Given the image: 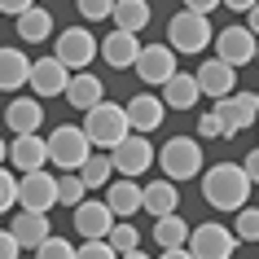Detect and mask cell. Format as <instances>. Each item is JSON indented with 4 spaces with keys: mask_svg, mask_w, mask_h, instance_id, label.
Returning <instances> with one entry per match:
<instances>
[{
    "mask_svg": "<svg viewBox=\"0 0 259 259\" xmlns=\"http://www.w3.org/2000/svg\"><path fill=\"white\" fill-rule=\"evenodd\" d=\"M250 176L242 171V163H215V167H206L202 171V198L215 211H242V206H250L246 198H250Z\"/></svg>",
    "mask_w": 259,
    "mask_h": 259,
    "instance_id": "6da1fadb",
    "label": "cell"
},
{
    "mask_svg": "<svg viewBox=\"0 0 259 259\" xmlns=\"http://www.w3.org/2000/svg\"><path fill=\"white\" fill-rule=\"evenodd\" d=\"M83 132H88V141H93V150H119L123 141L132 137L127 127V106H119V101H101L97 110H88L79 123Z\"/></svg>",
    "mask_w": 259,
    "mask_h": 259,
    "instance_id": "7a4b0ae2",
    "label": "cell"
},
{
    "mask_svg": "<svg viewBox=\"0 0 259 259\" xmlns=\"http://www.w3.org/2000/svg\"><path fill=\"white\" fill-rule=\"evenodd\" d=\"M93 158V141L79 123H57L49 132V163H57V171H83V163Z\"/></svg>",
    "mask_w": 259,
    "mask_h": 259,
    "instance_id": "3957f363",
    "label": "cell"
},
{
    "mask_svg": "<svg viewBox=\"0 0 259 259\" xmlns=\"http://www.w3.org/2000/svg\"><path fill=\"white\" fill-rule=\"evenodd\" d=\"M202 141L198 137H167L163 150H158V167H163L167 180H193L198 171H202Z\"/></svg>",
    "mask_w": 259,
    "mask_h": 259,
    "instance_id": "277c9868",
    "label": "cell"
},
{
    "mask_svg": "<svg viewBox=\"0 0 259 259\" xmlns=\"http://www.w3.org/2000/svg\"><path fill=\"white\" fill-rule=\"evenodd\" d=\"M167 44H171L176 53H185V57L202 53L206 44H215L211 18H202V14H189V9L171 14V18H167Z\"/></svg>",
    "mask_w": 259,
    "mask_h": 259,
    "instance_id": "5b68a950",
    "label": "cell"
},
{
    "mask_svg": "<svg viewBox=\"0 0 259 259\" xmlns=\"http://www.w3.org/2000/svg\"><path fill=\"white\" fill-rule=\"evenodd\" d=\"M53 57L70 70V75H79V70L93 66V57H101V40H97L88 27H66V31H57Z\"/></svg>",
    "mask_w": 259,
    "mask_h": 259,
    "instance_id": "8992f818",
    "label": "cell"
},
{
    "mask_svg": "<svg viewBox=\"0 0 259 259\" xmlns=\"http://www.w3.org/2000/svg\"><path fill=\"white\" fill-rule=\"evenodd\" d=\"M180 75V53L171 49V44H145L137 57V79L150 83V88H167V83Z\"/></svg>",
    "mask_w": 259,
    "mask_h": 259,
    "instance_id": "52a82bcc",
    "label": "cell"
},
{
    "mask_svg": "<svg viewBox=\"0 0 259 259\" xmlns=\"http://www.w3.org/2000/svg\"><path fill=\"white\" fill-rule=\"evenodd\" d=\"M255 53H259V40H255V31L246 27V22H229L224 31H215V57H220V62H229L233 70L250 66Z\"/></svg>",
    "mask_w": 259,
    "mask_h": 259,
    "instance_id": "ba28073f",
    "label": "cell"
},
{
    "mask_svg": "<svg viewBox=\"0 0 259 259\" xmlns=\"http://www.w3.org/2000/svg\"><path fill=\"white\" fill-rule=\"evenodd\" d=\"M110 163H114V176L137 180V176H145V171L158 163V150L150 145V137H137V132H132L119 150H110Z\"/></svg>",
    "mask_w": 259,
    "mask_h": 259,
    "instance_id": "9c48e42d",
    "label": "cell"
},
{
    "mask_svg": "<svg viewBox=\"0 0 259 259\" xmlns=\"http://www.w3.org/2000/svg\"><path fill=\"white\" fill-rule=\"evenodd\" d=\"M237 233L224 229V224H198V229L189 233V250L193 259H233V250H237Z\"/></svg>",
    "mask_w": 259,
    "mask_h": 259,
    "instance_id": "30bf717a",
    "label": "cell"
},
{
    "mask_svg": "<svg viewBox=\"0 0 259 259\" xmlns=\"http://www.w3.org/2000/svg\"><path fill=\"white\" fill-rule=\"evenodd\" d=\"M18 202H22V211L49 215L57 206V176L49 167H44V171H31V176H18Z\"/></svg>",
    "mask_w": 259,
    "mask_h": 259,
    "instance_id": "8fae6325",
    "label": "cell"
},
{
    "mask_svg": "<svg viewBox=\"0 0 259 259\" xmlns=\"http://www.w3.org/2000/svg\"><path fill=\"white\" fill-rule=\"evenodd\" d=\"M215 114L220 123H224V137H237V132H246V127H255L259 119V93H233L224 97V101H215Z\"/></svg>",
    "mask_w": 259,
    "mask_h": 259,
    "instance_id": "7c38bea8",
    "label": "cell"
},
{
    "mask_svg": "<svg viewBox=\"0 0 259 259\" xmlns=\"http://www.w3.org/2000/svg\"><path fill=\"white\" fill-rule=\"evenodd\" d=\"M114 224H119V220H114V211L106 206V198H88L83 206H75V233H79L83 242H106Z\"/></svg>",
    "mask_w": 259,
    "mask_h": 259,
    "instance_id": "4fadbf2b",
    "label": "cell"
},
{
    "mask_svg": "<svg viewBox=\"0 0 259 259\" xmlns=\"http://www.w3.org/2000/svg\"><path fill=\"white\" fill-rule=\"evenodd\" d=\"M27 88H31V97H40V101H44V97H57V93L66 97V88H70V70L62 66L53 53H49V57H35V66H31V83H27Z\"/></svg>",
    "mask_w": 259,
    "mask_h": 259,
    "instance_id": "5bb4252c",
    "label": "cell"
},
{
    "mask_svg": "<svg viewBox=\"0 0 259 259\" xmlns=\"http://www.w3.org/2000/svg\"><path fill=\"white\" fill-rule=\"evenodd\" d=\"M198 75V88H202V97H211V101H224V97L237 93V70L229 66V62H220V57H206L202 66L193 70Z\"/></svg>",
    "mask_w": 259,
    "mask_h": 259,
    "instance_id": "9a60e30c",
    "label": "cell"
},
{
    "mask_svg": "<svg viewBox=\"0 0 259 259\" xmlns=\"http://www.w3.org/2000/svg\"><path fill=\"white\" fill-rule=\"evenodd\" d=\"M5 127H9L14 137H40V127H44L40 97H14V101L5 106Z\"/></svg>",
    "mask_w": 259,
    "mask_h": 259,
    "instance_id": "2e32d148",
    "label": "cell"
},
{
    "mask_svg": "<svg viewBox=\"0 0 259 259\" xmlns=\"http://www.w3.org/2000/svg\"><path fill=\"white\" fill-rule=\"evenodd\" d=\"M44 163H49V137H14L9 141V167L18 176L44 171Z\"/></svg>",
    "mask_w": 259,
    "mask_h": 259,
    "instance_id": "e0dca14e",
    "label": "cell"
},
{
    "mask_svg": "<svg viewBox=\"0 0 259 259\" xmlns=\"http://www.w3.org/2000/svg\"><path fill=\"white\" fill-rule=\"evenodd\" d=\"M163 114H167V106H163V97H158V93H137L132 101H127V123H132L137 137L158 132V127H163Z\"/></svg>",
    "mask_w": 259,
    "mask_h": 259,
    "instance_id": "ac0fdd59",
    "label": "cell"
},
{
    "mask_svg": "<svg viewBox=\"0 0 259 259\" xmlns=\"http://www.w3.org/2000/svg\"><path fill=\"white\" fill-rule=\"evenodd\" d=\"M31 66H35V57H27L18 44L0 49V93L22 97V83H31Z\"/></svg>",
    "mask_w": 259,
    "mask_h": 259,
    "instance_id": "d6986e66",
    "label": "cell"
},
{
    "mask_svg": "<svg viewBox=\"0 0 259 259\" xmlns=\"http://www.w3.org/2000/svg\"><path fill=\"white\" fill-rule=\"evenodd\" d=\"M106 206L114 211V220H132L137 211H145V185L114 176V185L106 189Z\"/></svg>",
    "mask_w": 259,
    "mask_h": 259,
    "instance_id": "ffe728a7",
    "label": "cell"
},
{
    "mask_svg": "<svg viewBox=\"0 0 259 259\" xmlns=\"http://www.w3.org/2000/svg\"><path fill=\"white\" fill-rule=\"evenodd\" d=\"M141 49L145 44L137 40V35H127V31H110L106 40H101V62L106 66H114V70H137V57H141Z\"/></svg>",
    "mask_w": 259,
    "mask_h": 259,
    "instance_id": "44dd1931",
    "label": "cell"
},
{
    "mask_svg": "<svg viewBox=\"0 0 259 259\" xmlns=\"http://www.w3.org/2000/svg\"><path fill=\"white\" fill-rule=\"evenodd\" d=\"M9 229H14V237L22 242V250H40V246L53 237V224H49V215H40V211H18Z\"/></svg>",
    "mask_w": 259,
    "mask_h": 259,
    "instance_id": "7402d4cb",
    "label": "cell"
},
{
    "mask_svg": "<svg viewBox=\"0 0 259 259\" xmlns=\"http://www.w3.org/2000/svg\"><path fill=\"white\" fill-rule=\"evenodd\" d=\"M66 101H70V106H75V110H83V114H88V110H97V106H101V101H106V83L97 79L93 70H79V75H70Z\"/></svg>",
    "mask_w": 259,
    "mask_h": 259,
    "instance_id": "603a6c76",
    "label": "cell"
},
{
    "mask_svg": "<svg viewBox=\"0 0 259 259\" xmlns=\"http://www.w3.org/2000/svg\"><path fill=\"white\" fill-rule=\"evenodd\" d=\"M145 211H150L154 220H163V215H180V189H176V180L158 176L154 185H145Z\"/></svg>",
    "mask_w": 259,
    "mask_h": 259,
    "instance_id": "cb8c5ba5",
    "label": "cell"
},
{
    "mask_svg": "<svg viewBox=\"0 0 259 259\" xmlns=\"http://www.w3.org/2000/svg\"><path fill=\"white\" fill-rule=\"evenodd\" d=\"M189 233H193V224H185L180 215H163V220H154L150 237H154L158 250H185L189 246Z\"/></svg>",
    "mask_w": 259,
    "mask_h": 259,
    "instance_id": "d4e9b609",
    "label": "cell"
},
{
    "mask_svg": "<svg viewBox=\"0 0 259 259\" xmlns=\"http://www.w3.org/2000/svg\"><path fill=\"white\" fill-rule=\"evenodd\" d=\"M150 18H154V9H150V0H119L114 5V31H127V35H141V31L150 27Z\"/></svg>",
    "mask_w": 259,
    "mask_h": 259,
    "instance_id": "484cf974",
    "label": "cell"
},
{
    "mask_svg": "<svg viewBox=\"0 0 259 259\" xmlns=\"http://www.w3.org/2000/svg\"><path fill=\"white\" fill-rule=\"evenodd\" d=\"M198 97H202V88H198V75L180 70L176 79L163 88V106H167V110H193V106H198Z\"/></svg>",
    "mask_w": 259,
    "mask_h": 259,
    "instance_id": "4316f807",
    "label": "cell"
},
{
    "mask_svg": "<svg viewBox=\"0 0 259 259\" xmlns=\"http://www.w3.org/2000/svg\"><path fill=\"white\" fill-rule=\"evenodd\" d=\"M14 27H18V40L22 44H44L53 35V14H49L44 5H35V9H27V14L18 18Z\"/></svg>",
    "mask_w": 259,
    "mask_h": 259,
    "instance_id": "83f0119b",
    "label": "cell"
},
{
    "mask_svg": "<svg viewBox=\"0 0 259 259\" xmlns=\"http://www.w3.org/2000/svg\"><path fill=\"white\" fill-rule=\"evenodd\" d=\"M79 180L88 189H110V185H114V163H110V154H93V158L83 163Z\"/></svg>",
    "mask_w": 259,
    "mask_h": 259,
    "instance_id": "f1b7e54d",
    "label": "cell"
},
{
    "mask_svg": "<svg viewBox=\"0 0 259 259\" xmlns=\"http://www.w3.org/2000/svg\"><path fill=\"white\" fill-rule=\"evenodd\" d=\"M88 202V185L79 180V171H70V176H57V206H83Z\"/></svg>",
    "mask_w": 259,
    "mask_h": 259,
    "instance_id": "f546056e",
    "label": "cell"
},
{
    "mask_svg": "<svg viewBox=\"0 0 259 259\" xmlns=\"http://www.w3.org/2000/svg\"><path fill=\"white\" fill-rule=\"evenodd\" d=\"M119 255H132V250H141V229L132 224V220H119L114 229H110V237H106Z\"/></svg>",
    "mask_w": 259,
    "mask_h": 259,
    "instance_id": "4dcf8cb0",
    "label": "cell"
},
{
    "mask_svg": "<svg viewBox=\"0 0 259 259\" xmlns=\"http://www.w3.org/2000/svg\"><path fill=\"white\" fill-rule=\"evenodd\" d=\"M233 233H237V242H259V206H242L233 215Z\"/></svg>",
    "mask_w": 259,
    "mask_h": 259,
    "instance_id": "1f68e13d",
    "label": "cell"
},
{
    "mask_svg": "<svg viewBox=\"0 0 259 259\" xmlns=\"http://www.w3.org/2000/svg\"><path fill=\"white\" fill-rule=\"evenodd\" d=\"M114 5L119 0H75V9H79L83 22H106V18H114Z\"/></svg>",
    "mask_w": 259,
    "mask_h": 259,
    "instance_id": "d6a6232c",
    "label": "cell"
},
{
    "mask_svg": "<svg viewBox=\"0 0 259 259\" xmlns=\"http://www.w3.org/2000/svg\"><path fill=\"white\" fill-rule=\"evenodd\" d=\"M18 206V176L14 167H0V215H9Z\"/></svg>",
    "mask_w": 259,
    "mask_h": 259,
    "instance_id": "836d02e7",
    "label": "cell"
},
{
    "mask_svg": "<svg viewBox=\"0 0 259 259\" xmlns=\"http://www.w3.org/2000/svg\"><path fill=\"white\" fill-rule=\"evenodd\" d=\"M75 255H79V246H70L66 237H57V233L35 250V259H75Z\"/></svg>",
    "mask_w": 259,
    "mask_h": 259,
    "instance_id": "e575fe53",
    "label": "cell"
},
{
    "mask_svg": "<svg viewBox=\"0 0 259 259\" xmlns=\"http://www.w3.org/2000/svg\"><path fill=\"white\" fill-rule=\"evenodd\" d=\"M220 137H224V123H220L215 110L198 114V141H220Z\"/></svg>",
    "mask_w": 259,
    "mask_h": 259,
    "instance_id": "d590c367",
    "label": "cell"
},
{
    "mask_svg": "<svg viewBox=\"0 0 259 259\" xmlns=\"http://www.w3.org/2000/svg\"><path fill=\"white\" fill-rule=\"evenodd\" d=\"M75 259H119V250H114L110 242H83Z\"/></svg>",
    "mask_w": 259,
    "mask_h": 259,
    "instance_id": "8d00e7d4",
    "label": "cell"
},
{
    "mask_svg": "<svg viewBox=\"0 0 259 259\" xmlns=\"http://www.w3.org/2000/svg\"><path fill=\"white\" fill-rule=\"evenodd\" d=\"M22 255V242L14 237V229H0V259H18Z\"/></svg>",
    "mask_w": 259,
    "mask_h": 259,
    "instance_id": "74e56055",
    "label": "cell"
},
{
    "mask_svg": "<svg viewBox=\"0 0 259 259\" xmlns=\"http://www.w3.org/2000/svg\"><path fill=\"white\" fill-rule=\"evenodd\" d=\"M27 9H35V0H0V14H9L14 22L27 14Z\"/></svg>",
    "mask_w": 259,
    "mask_h": 259,
    "instance_id": "f35d334b",
    "label": "cell"
},
{
    "mask_svg": "<svg viewBox=\"0 0 259 259\" xmlns=\"http://www.w3.org/2000/svg\"><path fill=\"white\" fill-rule=\"evenodd\" d=\"M220 5H224V0H185V9H189V14H202V18H211Z\"/></svg>",
    "mask_w": 259,
    "mask_h": 259,
    "instance_id": "ab89813d",
    "label": "cell"
},
{
    "mask_svg": "<svg viewBox=\"0 0 259 259\" xmlns=\"http://www.w3.org/2000/svg\"><path fill=\"white\" fill-rule=\"evenodd\" d=\"M242 171L250 176V185H259V150H250V154L242 158Z\"/></svg>",
    "mask_w": 259,
    "mask_h": 259,
    "instance_id": "60d3db41",
    "label": "cell"
},
{
    "mask_svg": "<svg viewBox=\"0 0 259 259\" xmlns=\"http://www.w3.org/2000/svg\"><path fill=\"white\" fill-rule=\"evenodd\" d=\"M259 0H224V9H233V14H250Z\"/></svg>",
    "mask_w": 259,
    "mask_h": 259,
    "instance_id": "b9f144b4",
    "label": "cell"
},
{
    "mask_svg": "<svg viewBox=\"0 0 259 259\" xmlns=\"http://www.w3.org/2000/svg\"><path fill=\"white\" fill-rule=\"evenodd\" d=\"M246 27L255 31V40H259V5H255V9H250V14H246Z\"/></svg>",
    "mask_w": 259,
    "mask_h": 259,
    "instance_id": "7bdbcfd3",
    "label": "cell"
},
{
    "mask_svg": "<svg viewBox=\"0 0 259 259\" xmlns=\"http://www.w3.org/2000/svg\"><path fill=\"white\" fill-rule=\"evenodd\" d=\"M158 259H193L189 250H158Z\"/></svg>",
    "mask_w": 259,
    "mask_h": 259,
    "instance_id": "ee69618b",
    "label": "cell"
},
{
    "mask_svg": "<svg viewBox=\"0 0 259 259\" xmlns=\"http://www.w3.org/2000/svg\"><path fill=\"white\" fill-rule=\"evenodd\" d=\"M5 163H9V141L0 137V167H5Z\"/></svg>",
    "mask_w": 259,
    "mask_h": 259,
    "instance_id": "f6af8a7d",
    "label": "cell"
},
{
    "mask_svg": "<svg viewBox=\"0 0 259 259\" xmlns=\"http://www.w3.org/2000/svg\"><path fill=\"white\" fill-rule=\"evenodd\" d=\"M119 259H150L145 250H132V255H119Z\"/></svg>",
    "mask_w": 259,
    "mask_h": 259,
    "instance_id": "bcb514c9",
    "label": "cell"
},
{
    "mask_svg": "<svg viewBox=\"0 0 259 259\" xmlns=\"http://www.w3.org/2000/svg\"><path fill=\"white\" fill-rule=\"evenodd\" d=\"M255 66H259V53H255Z\"/></svg>",
    "mask_w": 259,
    "mask_h": 259,
    "instance_id": "7dc6e473",
    "label": "cell"
}]
</instances>
